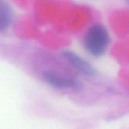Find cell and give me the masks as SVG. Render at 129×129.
<instances>
[{
	"instance_id": "obj_1",
	"label": "cell",
	"mask_w": 129,
	"mask_h": 129,
	"mask_svg": "<svg viewBox=\"0 0 129 129\" xmlns=\"http://www.w3.org/2000/svg\"><path fill=\"white\" fill-rule=\"evenodd\" d=\"M110 42V38L107 29L101 24H96L88 30L84 39V46L89 54L100 57L106 52Z\"/></svg>"
},
{
	"instance_id": "obj_2",
	"label": "cell",
	"mask_w": 129,
	"mask_h": 129,
	"mask_svg": "<svg viewBox=\"0 0 129 129\" xmlns=\"http://www.w3.org/2000/svg\"><path fill=\"white\" fill-rule=\"evenodd\" d=\"M44 80L49 84L56 88H80V83L74 79L65 78L61 76L57 73L48 72L45 73Z\"/></svg>"
},
{
	"instance_id": "obj_3",
	"label": "cell",
	"mask_w": 129,
	"mask_h": 129,
	"mask_svg": "<svg viewBox=\"0 0 129 129\" xmlns=\"http://www.w3.org/2000/svg\"><path fill=\"white\" fill-rule=\"evenodd\" d=\"M63 56L67 61L70 63V64L80 72L86 75H94L95 73V70L93 67L76 54L71 51H67L63 53Z\"/></svg>"
},
{
	"instance_id": "obj_4",
	"label": "cell",
	"mask_w": 129,
	"mask_h": 129,
	"mask_svg": "<svg viewBox=\"0 0 129 129\" xmlns=\"http://www.w3.org/2000/svg\"><path fill=\"white\" fill-rule=\"evenodd\" d=\"M12 20V11L8 5L0 0V31L6 29Z\"/></svg>"
}]
</instances>
